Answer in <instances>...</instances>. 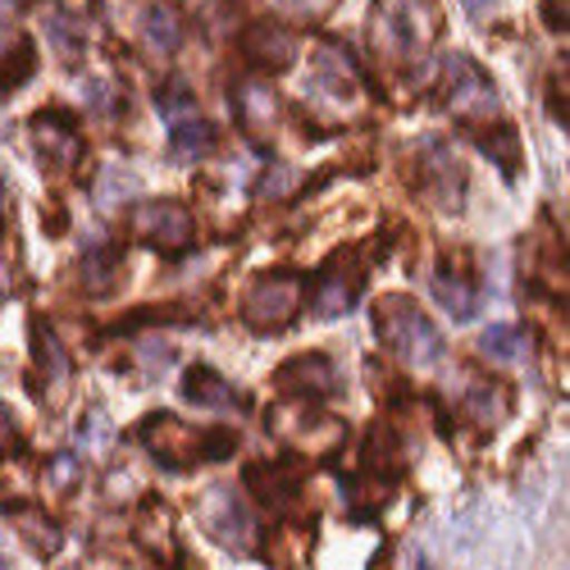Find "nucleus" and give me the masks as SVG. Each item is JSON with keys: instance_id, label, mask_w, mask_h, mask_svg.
Wrapping results in <instances>:
<instances>
[{"instance_id": "obj_35", "label": "nucleus", "mask_w": 570, "mask_h": 570, "mask_svg": "<svg viewBox=\"0 0 570 570\" xmlns=\"http://www.w3.org/2000/svg\"><path fill=\"white\" fill-rule=\"evenodd\" d=\"M0 202H6V193H0Z\"/></svg>"}, {"instance_id": "obj_28", "label": "nucleus", "mask_w": 570, "mask_h": 570, "mask_svg": "<svg viewBox=\"0 0 570 570\" xmlns=\"http://www.w3.org/2000/svg\"><path fill=\"white\" fill-rule=\"evenodd\" d=\"M73 474H78V461L73 456H56V470H46V484H51V489L73 484Z\"/></svg>"}, {"instance_id": "obj_8", "label": "nucleus", "mask_w": 570, "mask_h": 570, "mask_svg": "<svg viewBox=\"0 0 570 570\" xmlns=\"http://www.w3.org/2000/svg\"><path fill=\"white\" fill-rule=\"evenodd\" d=\"M361 265L356 256H334L315 278H311V288H306V306L315 320H338L343 311H352V302L361 297Z\"/></svg>"}, {"instance_id": "obj_11", "label": "nucleus", "mask_w": 570, "mask_h": 570, "mask_svg": "<svg viewBox=\"0 0 570 570\" xmlns=\"http://www.w3.org/2000/svg\"><path fill=\"white\" fill-rule=\"evenodd\" d=\"M32 137H37V151L46 165H56V169H73L82 160V137H78V124L73 115L65 110H41L32 119Z\"/></svg>"}, {"instance_id": "obj_34", "label": "nucleus", "mask_w": 570, "mask_h": 570, "mask_svg": "<svg viewBox=\"0 0 570 570\" xmlns=\"http://www.w3.org/2000/svg\"><path fill=\"white\" fill-rule=\"evenodd\" d=\"M420 570H430V561H420Z\"/></svg>"}, {"instance_id": "obj_6", "label": "nucleus", "mask_w": 570, "mask_h": 570, "mask_svg": "<svg viewBox=\"0 0 570 570\" xmlns=\"http://www.w3.org/2000/svg\"><path fill=\"white\" fill-rule=\"evenodd\" d=\"M269 430L283 439V443H293L297 452L306 456H328V452H338L343 439H347V424L334 420V415H320L315 402H283L269 411Z\"/></svg>"}, {"instance_id": "obj_20", "label": "nucleus", "mask_w": 570, "mask_h": 570, "mask_svg": "<svg viewBox=\"0 0 570 570\" xmlns=\"http://www.w3.org/2000/svg\"><path fill=\"white\" fill-rule=\"evenodd\" d=\"M480 151L511 178L520 169V160H525V151H520V132L511 124H493V128H480Z\"/></svg>"}, {"instance_id": "obj_32", "label": "nucleus", "mask_w": 570, "mask_h": 570, "mask_svg": "<svg viewBox=\"0 0 570 570\" xmlns=\"http://www.w3.org/2000/svg\"><path fill=\"white\" fill-rule=\"evenodd\" d=\"M6 293H10V269L0 265V297H6Z\"/></svg>"}, {"instance_id": "obj_17", "label": "nucleus", "mask_w": 570, "mask_h": 570, "mask_svg": "<svg viewBox=\"0 0 570 570\" xmlns=\"http://www.w3.org/2000/svg\"><path fill=\"white\" fill-rule=\"evenodd\" d=\"M219 147V132H215V124H206V119H178L174 124V132H169V156L174 160H183V165H197V160H206L210 151Z\"/></svg>"}, {"instance_id": "obj_21", "label": "nucleus", "mask_w": 570, "mask_h": 570, "mask_svg": "<svg viewBox=\"0 0 570 570\" xmlns=\"http://www.w3.org/2000/svg\"><path fill=\"white\" fill-rule=\"evenodd\" d=\"M233 115L237 124H243L247 132H261L269 119H274V91L265 82H247V87H237V97H233Z\"/></svg>"}, {"instance_id": "obj_23", "label": "nucleus", "mask_w": 570, "mask_h": 570, "mask_svg": "<svg viewBox=\"0 0 570 570\" xmlns=\"http://www.w3.org/2000/svg\"><path fill=\"white\" fill-rule=\"evenodd\" d=\"M141 32H147V41H151V51H178V41H183V23H178V14L169 10V6H147V14H141Z\"/></svg>"}, {"instance_id": "obj_22", "label": "nucleus", "mask_w": 570, "mask_h": 570, "mask_svg": "<svg viewBox=\"0 0 570 570\" xmlns=\"http://www.w3.org/2000/svg\"><path fill=\"white\" fill-rule=\"evenodd\" d=\"M465 411H470L474 420H480V424H489V430H493V424L511 411V397H507V389H502V384H484V379H474V384L465 389Z\"/></svg>"}, {"instance_id": "obj_15", "label": "nucleus", "mask_w": 570, "mask_h": 570, "mask_svg": "<svg viewBox=\"0 0 570 570\" xmlns=\"http://www.w3.org/2000/svg\"><path fill=\"white\" fill-rule=\"evenodd\" d=\"M434 297H439V306L452 320H474V315H480V306H484L480 283H474L465 269H452V265L434 269Z\"/></svg>"}, {"instance_id": "obj_19", "label": "nucleus", "mask_w": 570, "mask_h": 570, "mask_svg": "<svg viewBox=\"0 0 570 570\" xmlns=\"http://www.w3.org/2000/svg\"><path fill=\"white\" fill-rule=\"evenodd\" d=\"M247 480H252V489L261 493V502H265V507H274V511L288 507V502L297 498V484H302L293 465H256V470L247 474Z\"/></svg>"}, {"instance_id": "obj_10", "label": "nucleus", "mask_w": 570, "mask_h": 570, "mask_svg": "<svg viewBox=\"0 0 570 570\" xmlns=\"http://www.w3.org/2000/svg\"><path fill=\"white\" fill-rule=\"evenodd\" d=\"M237 51H243V60L252 69H261V73H283L297 60V41L283 23L256 19V23L243 28V37H237Z\"/></svg>"}, {"instance_id": "obj_13", "label": "nucleus", "mask_w": 570, "mask_h": 570, "mask_svg": "<svg viewBox=\"0 0 570 570\" xmlns=\"http://www.w3.org/2000/svg\"><path fill=\"white\" fill-rule=\"evenodd\" d=\"M420 193L430 197L439 210H461V193H465V169L461 160L448 151V147H430V156H424L420 165Z\"/></svg>"}, {"instance_id": "obj_24", "label": "nucleus", "mask_w": 570, "mask_h": 570, "mask_svg": "<svg viewBox=\"0 0 570 570\" xmlns=\"http://www.w3.org/2000/svg\"><path fill=\"white\" fill-rule=\"evenodd\" d=\"M525 347H530V338H525V328H515V324H489L480 334V352L489 361H515Z\"/></svg>"}, {"instance_id": "obj_26", "label": "nucleus", "mask_w": 570, "mask_h": 570, "mask_svg": "<svg viewBox=\"0 0 570 570\" xmlns=\"http://www.w3.org/2000/svg\"><path fill=\"white\" fill-rule=\"evenodd\" d=\"M156 106H160V115H169L174 124H178V119H193V115H197V101L187 97V87H183V82H169V87L160 91V97H156Z\"/></svg>"}, {"instance_id": "obj_33", "label": "nucleus", "mask_w": 570, "mask_h": 570, "mask_svg": "<svg viewBox=\"0 0 570 570\" xmlns=\"http://www.w3.org/2000/svg\"><path fill=\"white\" fill-rule=\"evenodd\" d=\"M0 570H10V561H6V557H0Z\"/></svg>"}, {"instance_id": "obj_12", "label": "nucleus", "mask_w": 570, "mask_h": 570, "mask_svg": "<svg viewBox=\"0 0 570 570\" xmlns=\"http://www.w3.org/2000/svg\"><path fill=\"white\" fill-rule=\"evenodd\" d=\"M311 91L320 101H334V106L356 101L361 78H356V65L338 51V46H320V51H315V60H311Z\"/></svg>"}, {"instance_id": "obj_18", "label": "nucleus", "mask_w": 570, "mask_h": 570, "mask_svg": "<svg viewBox=\"0 0 570 570\" xmlns=\"http://www.w3.org/2000/svg\"><path fill=\"white\" fill-rule=\"evenodd\" d=\"M183 397L193 402V406H206V411H224V406H233L228 379L215 374L210 365H193V370L183 374Z\"/></svg>"}, {"instance_id": "obj_27", "label": "nucleus", "mask_w": 570, "mask_h": 570, "mask_svg": "<svg viewBox=\"0 0 570 570\" xmlns=\"http://www.w3.org/2000/svg\"><path fill=\"white\" fill-rule=\"evenodd\" d=\"M14 443H19V415L6 402H0V461L14 452Z\"/></svg>"}, {"instance_id": "obj_2", "label": "nucleus", "mask_w": 570, "mask_h": 570, "mask_svg": "<svg viewBox=\"0 0 570 570\" xmlns=\"http://www.w3.org/2000/svg\"><path fill=\"white\" fill-rule=\"evenodd\" d=\"M137 439L169 470H187V465H202V461H228L237 452V434L233 430H193V424H183L169 411L141 420Z\"/></svg>"}, {"instance_id": "obj_3", "label": "nucleus", "mask_w": 570, "mask_h": 570, "mask_svg": "<svg viewBox=\"0 0 570 570\" xmlns=\"http://www.w3.org/2000/svg\"><path fill=\"white\" fill-rule=\"evenodd\" d=\"M439 37L434 0H379L374 14V51H384L397 65L420 60Z\"/></svg>"}, {"instance_id": "obj_31", "label": "nucleus", "mask_w": 570, "mask_h": 570, "mask_svg": "<svg viewBox=\"0 0 570 570\" xmlns=\"http://www.w3.org/2000/svg\"><path fill=\"white\" fill-rule=\"evenodd\" d=\"M278 6H283V10H293V14H320L328 0H278Z\"/></svg>"}, {"instance_id": "obj_29", "label": "nucleus", "mask_w": 570, "mask_h": 570, "mask_svg": "<svg viewBox=\"0 0 570 570\" xmlns=\"http://www.w3.org/2000/svg\"><path fill=\"white\" fill-rule=\"evenodd\" d=\"M543 19H548V28L566 32V0H543Z\"/></svg>"}, {"instance_id": "obj_16", "label": "nucleus", "mask_w": 570, "mask_h": 570, "mask_svg": "<svg viewBox=\"0 0 570 570\" xmlns=\"http://www.w3.org/2000/svg\"><path fill=\"white\" fill-rule=\"evenodd\" d=\"M119 274H124L119 247H91V252L78 261V283H82L87 297H110L115 283H119Z\"/></svg>"}, {"instance_id": "obj_14", "label": "nucleus", "mask_w": 570, "mask_h": 570, "mask_svg": "<svg viewBox=\"0 0 570 570\" xmlns=\"http://www.w3.org/2000/svg\"><path fill=\"white\" fill-rule=\"evenodd\" d=\"M206 530H210L224 548H237V552H247V548L256 543L252 511L237 502L233 493H210V502H206Z\"/></svg>"}, {"instance_id": "obj_30", "label": "nucleus", "mask_w": 570, "mask_h": 570, "mask_svg": "<svg viewBox=\"0 0 570 570\" xmlns=\"http://www.w3.org/2000/svg\"><path fill=\"white\" fill-rule=\"evenodd\" d=\"M548 97H552V119L566 128V78H561V82L552 78V91H548Z\"/></svg>"}, {"instance_id": "obj_9", "label": "nucleus", "mask_w": 570, "mask_h": 570, "mask_svg": "<svg viewBox=\"0 0 570 570\" xmlns=\"http://www.w3.org/2000/svg\"><path fill=\"white\" fill-rule=\"evenodd\" d=\"M274 389L288 402H320L328 393H338V370L324 352H302L274 370Z\"/></svg>"}, {"instance_id": "obj_4", "label": "nucleus", "mask_w": 570, "mask_h": 570, "mask_svg": "<svg viewBox=\"0 0 570 570\" xmlns=\"http://www.w3.org/2000/svg\"><path fill=\"white\" fill-rule=\"evenodd\" d=\"M306 306V278L293 274V269H269V274H256L247 283L243 302H237V315L252 334L269 338V334H283Z\"/></svg>"}, {"instance_id": "obj_7", "label": "nucleus", "mask_w": 570, "mask_h": 570, "mask_svg": "<svg viewBox=\"0 0 570 570\" xmlns=\"http://www.w3.org/2000/svg\"><path fill=\"white\" fill-rule=\"evenodd\" d=\"M443 106H448L452 119H461V124H480V119L498 115V91H493L489 73H480L465 56H452L448 82H443Z\"/></svg>"}, {"instance_id": "obj_5", "label": "nucleus", "mask_w": 570, "mask_h": 570, "mask_svg": "<svg viewBox=\"0 0 570 570\" xmlns=\"http://www.w3.org/2000/svg\"><path fill=\"white\" fill-rule=\"evenodd\" d=\"M128 237L141 247H151L160 256H183L197 247V219L183 202L174 197H160V202H137L124 219Z\"/></svg>"}, {"instance_id": "obj_1", "label": "nucleus", "mask_w": 570, "mask_h": 570, "mask_svg": "<svg viewBox=\"0 0 570 570\" xmlns=\"http://www.w3.org/2000/svg\"><path fill=\"white\" fill-rule=\"evenodd\" d=\"M374 334L397 361H406L415 370H434L448 352L439 324L424 315L406 293H389V297L374 302Z\"/></svg>"}, {"instance_id": "obj_25", "label": "nucleus", "mask_w": 570, "mask_h": 570, "mask_svg": "<svg viewBox=\"0 0 570 570\" xmlns=\"http://www.w3.org/2000/svg\"><path fill=\"white\" fill-rule=\"evenodd\" d=\"M32 69H37V60H32V41L14 37V41H10V51L0 56V91H10V87H19V82H28Z\"/></svg>"}]
</instances>
